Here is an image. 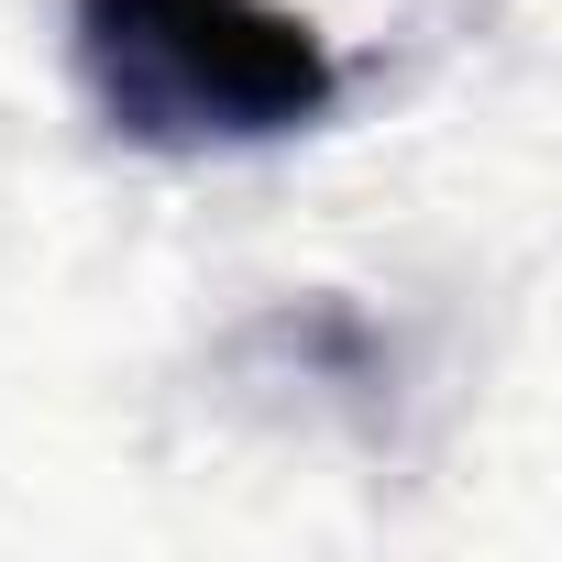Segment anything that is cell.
I'll use <instances>...</instances> for the list:
<instances>
[{
    "label": "cell",
    "mask_w": 562,
    "mask_h": 562,
    "mask_svg": "<svg viewBox=\"0 0 562 562\" xmlns=\"http://www.w3.org/2000/svg\"><path fill=\"white\" fill-rule=\"evenodd\" d=\"M78 78L144 155H243L331 122L342 56L276 0H78Z\"/></svg>",
    "instance_id": "cell-1"
}]
</instances>
